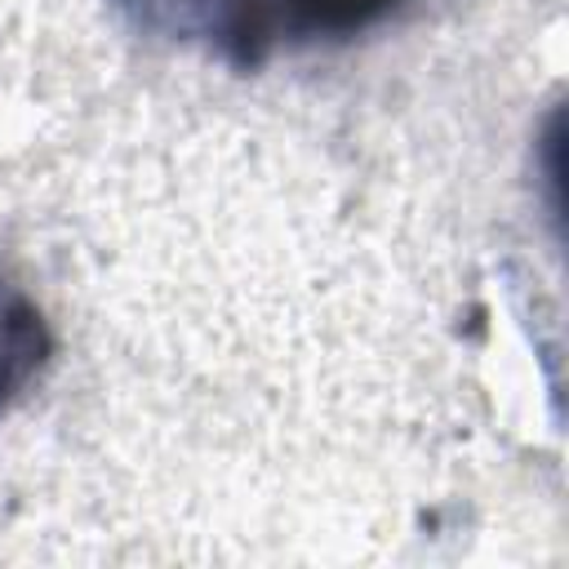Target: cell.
Wrapping results in <instances>:
<instances>
[{
	"instance_id": "cell-1",
	"label": "cell",
	"mask_w": 569,
	"mask_h": 569,
	"mask_svg": "<svg viewBox=\"0 0 569 569\" xmlns=\"http://www.w3.org/2000/svg\"><path fill=\"white\" fill-rule=\"evenodd\" d=\"M116 9L156 40L200 44L253 71L276 49L342 44L396 13L400 0H116Z\"/></svg>"
},
{
	"instance_id": "cell-2",
	"label": "cell",
	"mask_w": 569,
	"mask_h": 569,
	"mask_svg": "<svg viewBox=\"0 0 569 569\" xmlns=\"http://www.w3.org/2000/svg\"><path fill=\"white\" fill-rule=\"evenodd\" d=\"M49 360V325L40 307L0 271V413L27 391Z\"/></svg>"
}]
</instances>
